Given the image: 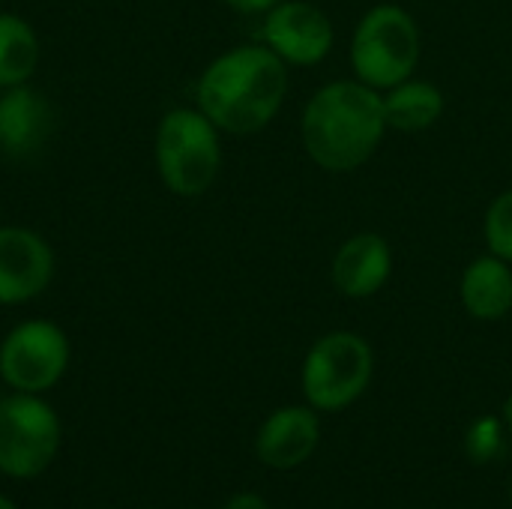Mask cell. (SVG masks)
I'll return each mask as SVG.
<instances>
[{
    "label": "cell",
    "instance_id": "cell-11",
    "mask_svg": "<svg viewBox=\"0 0 512 509\" xmlns=\"http://www.w3.org/2000/svg\"><path fill=\"white\" fill-rule=\"evenodd\" d=\"M54 132V108L33 84L0 90V153L12 159L33 156Z\"/></svg>",
    "mask_w": 512,
    "mask_h": 509
},
{
    "label": "cell",
    "instance_id": "cell-1",
    "mask_svg": "<svg viewBox=\"0 0 512 509\" xmlns=\"http://www.w3.org/2000/svg\"><path fill=\"white\" fill-rule=\"evenodd\" d=\"M288 96V63L264 42L234 45L213 57L195 81V105L225 135L267 129Z\"/></svg>",
    "mask_w": 512,
    "mask_h": 509
},
{
    "label": "cell",
    "instance_id": "cell-7",
    "mask_svg": "<svg viewBox=\"0 0 512 509\" xmlns=\"http://www.w3.org/2000/svg\"><path fill=\"white\" fill-rule=\"evenodd\" d=\"M69 354V336L54 321H21L0 342V378L15 393L39 396L63 378Z\"/></svg>",
    "mask_w": 512,
    "mask_h": 509
},
{
    "label": "cell",
    "instance_id": "cell-15",
    "mask_svg": "<svg viewBox=\"0 0 512 509\" xmlns=\"http://www.w3.org/2000/svg\"><path fill=\"white\" fill-rule=\"evenodd\" d=\"M42 60V42L33 24L15 12H0V90L30 84Z\"/></svg>",
    "mask_w": 512,
    "mask_h": 509
},
{
    "label": "cell",
    "instance_id": "cell-14",
    "mask_svg": "<svg viewBox=\"0 0 512 509\" xmlns=\"http://www.w3.org/2000/svg\"><path fill=\"white\" fill-rule=\"evenodd\" d=\"M381 96H384L387 126L393 132H408V135L432 129L447 108L444 90L426 78H417V75L393 84Z\"/></svg>",
    "mask_w": 512,
    "mask_h": 509
},
{
    "label": "cell",
    "instance_id": "cell-4",
    "mask_svg": "<svg viewBox=\"0 0 512 509\" xmlns=\"http://www.w3.org/2000/svg\"><path fill=\"white\" fill-rule=\"evenodd\" d=\"M348 54L354 78L384 93L417 72L423 54L420 24L399 3H375L360 15Z\"/></svg>",
    "mask_w": 512,
    "mask_h": 509
},
{
    "label": "cell",
    "instance_id": "cell-3",
    "mask_svg": "<svg viewBox=\"0 0 512 509\" xmlns=\"http://www.w3.org/2000/svg\"><path fill=\"white\" fill-rule=\"evenodd\" d=\"M153 162L171 195L201 198L222 171V132L198 105L171 108L156 126Z\"/></svg>",
    "mask_w": 512,
    "mask_h": 509
},
{
    "label": "cell",
    "instance_id": "cell-19",
    "mask_svg": "<svg viewBox=\"0 0 512 509\" xmlns=\"http://www.w3.org/2000/svg\"><path fill=\"white\" fill-rule=\"evenodd\" d=\"M222 509H270L267 507V501L264 498H258V495H252V492H243V495H234L228 504Z\"/></svg>",
    "mask_w": 512,
    "mask_h": 509
},
{
    "label": "cell",
    "instance_id": "cell-2",
    "mask_svg": "<svg viewBox=\"0 0 512 509\" xmlns=\"http://www.w3.org/2000/svg\"><path fill=\"white\" fill-rule=\"evenodd\" d=\"M390 132L381 90L342 78L318 87L303 105L300 141L306 156L330 174H348L366 165Z\"/></svg>",
    "mask_w": 512,
    "mask_h": 509
},
{
    "label": "cell",
    "instance_id": "cell-12",
    "mask_svg": "<svg viewBox=\"0 0 512 509\" xmlns=\"http://www.w3.org/2000/svg\"><path fill=\"white\" fill-rule=\"evenodd\" d=\"M321 438L315 411L309 408H282L258 432V456L276 471H291L303 465Z\"/></svg>",
    "mask_w": 512,
    "mask_h": 509
},
{
    "label": "cell",
    "instance_id": "cell-18",
    "mask_svg": "<svg viewBox=\"0 0 512 509\" xmlns=\"http://www.w3.org/2000/svg\"><path fill=\"white\" fill-rule=\"evenodd\" d=\"M228 9L243 12V15H264L270 6H276L279 0H222Z\"/></svg>",
    "mask_w": 512,
    "mask_h": 509
},
{
    "label": "cell",
    "instance_id": "cell-8",
    "mask_svg": "<svg viewBox=\"0 0 512 509\" xmlns=\"http://www.w3.org/2000/svg\"><path fill=\"white\" fill-rule=\"evenodd\" d=\"M261 42L288 66H318L336 45V27L312 0H279L264 12Z\"/></svg>",
    "mask_w": 512,
    "mask_h": 509
},
{
    "label": "cell",
    "instance_id": "cell-21",
    "mask_svg": "<svg viewBox=\"0 0 512 509\" xmlns=\"http://www.w3.org/2000/svg\"><path fill=\"white\" fill-rule=\"evenodd\" d=\"M0 509H15V507H12V504H9L6 498H0Z\"/></svg>",
    "mask_w": 512,
    "mask_h": 509
},
{
    "label": "cell",
    "instance_id": "cell-10",
    "mask_svg": "<svg viewBox=\"0 0 512 509\" xmlns=\"http://www.w3.org/2000/svg\"><path fill=\"white\" fill-rule=\"evenodd\" d=\"M393 276V246L378 231H360L339 243L330 279L333 288L348 300L375 297Z\"/></svg>",
    "mask_w": 512,
    "mask_h": 509
},
{
    "label": "cell",
    "instance_id": "cell-9",
    "mask_svg": "<svg viewBox=\"0 0 512 509\" xmlns=\"http://www.w3.org/2000/svg\"><path fill=\"white\" fill-rule=\"evenodd\" d=\"M54 270V249L39 231L0 225V306H21L42 297Z\"/></svg>",
    "mask_w": 512,
    "mask_h": 509
},
{
    "label": "cell",
    "instance_id": "cell-16",
    "mask_svg": "<svg viewBox=\"0 0 512 509\" xmlns=\"http://www.w3.org/2000/svg\"><path fill=\"white\" fill-rule=\"evenodd\" d=\"M483 240L486 249L512 264V189H504L492 198L483 216Z\"/></svg>",
    "mask_w": 512,
    "mask_h": 509
},
{
    "label": "cell",
    "instance_id": "cell-13",
    "mask_svg": "<svg viewBox=\"0 0 512 509\" xmlns=\"http://www.w3.org/2000/svg\"><path fill=\"white\" fill-rule=\"evenodd\" d=\"M459 300L477 321H501L512 312V264L486 252L459 279Z\"/></svg>",
    "mask_w": 512,
    "mask_h": 509
},
{
    "label": "cell",
    "instance_id": "cell-6",
    "mask_svg": "<svg viewBox=\"0 0 512 509\" xmlns=\"http://www.w3.org/2000/svg\"><path fill=\"white\" fill-rule=\"evenodd\" d=\"M60 444V423L36 393L0 399V471L15 480L39 477Z\"/></svg>",
    "mask_w": 512,
    "mask_h": 509
},
{
    "label": "cell",
    "instance_id": "cell-20",
    "mask_svg": "<svg viewBox=\"0 0 512 509\" xmlns=\"http://www.w3.org/2000/svg\"><path fill=\"white\" fill-rule=\"evenodd\" d=\"M504 426H507V432L512 435V393L510 399L504 402Z\"/></svg>",
    "mask_w": 512,
    "mask_h": 509
},
{
    "label": "cell",
    "instance_id": "cell-5",
    "mask_svg": "<svg viewBox=\"0 0 512 509\" xmlns=\"http://www.w3.org/2000/svg\"><path fill=\"white\" fill-rule=\"evenodd\" d=\"M375 357L363 336L333 330L321 336L303 363V393L318 411H342L363 396L372 381Z\"/></svg>",
    "mask_w": 512,
    "mask_h": 509
},
{
    "label": "cell",
    "instance_id": "cell-17",
    "mask_svg": "<svg viewBox=\"0 0 512 509\" xmlns=\"http://www.w3.org/2000/svg\"><path fill=\"white\" fill-rule=\"evenodd\" d=\"M465 447L471 453V459L477 462H489L501 453L504 447V438H501V423L492 420V417H483L471 426L468 438H465Z\"/></svg>",
    "mask_w": 512,
    "mask_h": 509
}]
</instances>
